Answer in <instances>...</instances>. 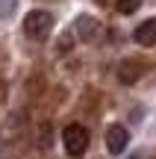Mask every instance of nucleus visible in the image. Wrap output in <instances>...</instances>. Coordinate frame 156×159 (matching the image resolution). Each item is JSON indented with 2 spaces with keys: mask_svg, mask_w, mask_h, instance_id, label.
<instances>
[{
  "mask_svg": "<svg viewBox=\"0 0 156 159\" xmlns=\"http://www.w3.org/2000/svg\"><path fill=\"white\" fill-rule=\"evenodd\" d=\"M15 12V0H0V18H9Z\"/></svg>",
  "mask_w": 156,
  "mask_h": 159,
  "instance_id": "6e6552de",
  "label": "nucleus"
},
{
  "mask_svg": "<svg viewBox=\"0 0 156 159\" xmlns=\"http://www.w3.org/2000/svg\"><path fill=\"white\" fill-rule=\"evenodd\" d=\"M139 6H141V0H115V9L121 12V15H133Z\"/></svg>",
  "mask_w": 156,
  "mask_h": 159,
  "instance_id": "0eeeda50",
  "label": "nucleus"
},
{
  "mask_svg": "<svg viewBox=\"0 0 156 159\" xmlns=\"http://www.w3.org/2000/svg\"><path fill=\"white\" fill-rule=\"evenodd\" d=\"M94 33H97V21H94L91 15H80L77 18V35H80V39H91Z\"/></svg>",
  "mask_w": 156,
  "mask_h": 159,
  "instance_id": "423d86ee",
  "label": "nucleus"
},
{
  "mask_svg": "<svg viewBox=\"0 0 156 159\" xmlns=\"http://www.w3.org/2000/svg\"><path fill=\"white\" fill-rule=\"evenodd\" d=\"M141 74H145V62H141V59H124V62L118 65V80H121L124 85L139 83Z\"/></svg>",
  "mask_w": 156,
  "mask_h": 159,
  "instance_id": "20e7f679",
  "label": "nucleus"
},
{
  "mask_svg": "<svg viewBox=\"0 0 156 159\" xmlns=\"http://www.w3.org/2000/svg\"><path fill=\"white\" fill-rule=\"evenodd\" d=\"M127 144H130V133H127V127H121V124H112L109 130H106V148H109V153H124L127 150Z\"/></svg>",
  "mask_w": 156,
  "mask_h": 159,
  "instance_id": "7ed1b4c3",
  "label": "nucleus"
},
{
  "mask_svg": "<svg viewBox=\"0 0 156 159\" xmlns=\"http://www.w3.org/2000/svg\"><path fill=\"white\" fill-rule=\"evenodd\" d=\"M62 142H65V150L68 156H82L88 148V130L82 124H68L62 133Z\"/></svg>",
  "mask_w": 156,
  "mask_h": 159,
  "instance_id": "f03ea898",
  "label": "nucleus"
},
{
  "mask_svg": "<svg viewBox=\"0 0 156 159\" xmlns=\"http://www.w3.org/2000/svg\"><path fill=\"white\" fill-rule=\"evenodd\" d=\"M133 39H136V44H141V47H153V44H156V18L141 21L139 27H136Z\"/></svg>",
  "mask_w": 156,
  "mask_h": 159,
  "instance_id": "39448f33",
  "label": "nucleus"
},
{
  "mask_svg": "<svg viewBox=\"0 0 156 159\" xmlns=\"http://www.w3.org/2000/svg\"><path fill=\"white\" fill-rule=\"evenodd\" d=\"M50 27H53V15L44 9H33V12L24 15V33L29 39H44L50 33Z\"/></svg>",
  "mask_w": 156,
  "mask_h": 159,
  "instance_id": "f257e3e1",
  "label": "nucleus"
}]
</instances>
